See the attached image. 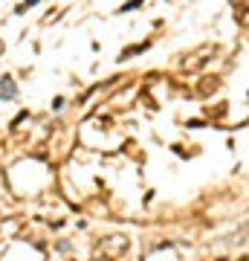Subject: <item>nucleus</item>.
<instances>
[{
  "label": "nucleus",
  "instance_id": "f257e3e1",
  "mask_svg": "<svg viewBox=\"0 0 249 261\" xmlns=\"http://www.w3.org/2000/svg\"><path fill=\"white\" fill-rule=\"evenodd\" d=\"M18 96V84L12 82L9 75H3L0 79V99H15Z\"/></svg>",
  "mask_w": 249,
  "mask_h": 261
},
{
  "label": "nucleus",
  "instance_id": "f03ea898",
  "mask_svg": "<svg viewBox=\"0 0 249 261\" xmlns=\"http://www.w3.org/2000/svg\"><path fill=\"white\" fill-rule=\"evenodd\" d=\"M38 3H41V0H23V3H20V6H18L15 12H18V15H23V12H29L32 6H38Z\"/></svg>",
  "mask_w": 249,
  "mask_h": 261
},
{
  "label": "nucleus",
  "instance_id": "7ed1b4c3",
  "mask_svg": "<svg viewBox=\"0 0 249 261\" xmlns=\"http://www.w3.org/2000/svg\"><path fill=\"white\" fill-rule=\"evenodd\" d=\"M139 3H142V0H128V3H125V6H122V12H133L139 6Z\"/></svg>",
  "mask_w": 249,
  "mask_h": 261
}]
</instances>
